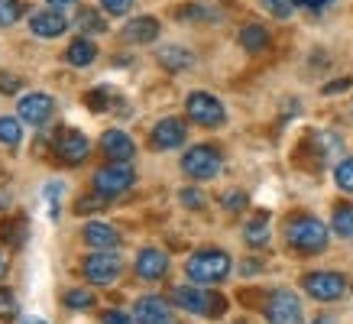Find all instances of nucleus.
<instances>
[{
  "label": "nucleus",
  "mask_w": 353,
  "mask_h": 324,
  "mask_svg": "<svg viewBox=\"0 0 353 324\" xmlns=\"http://www.w3.org/2000/svg\"><path fill=\"white\" fill-rule=\"evenodd\" d=\"M295 7H305V10H324L331 0H292Z\"/></svg>",
  "instance_id": "a19ab883"
},
{
  "label": "nucleus",
  "mask_w": 353,
  "mask_h": 324,
  "mask_svg": "<svg viewBox=\"0 0 353 324\" xmlns=\"http://www.w3.org/2000/svg\"><path fill=\"white\" fill-rule=\"evenodd\" d=\"M217 13L208 10L204 3H188V7H182L179 10V20H214Z\"/></svg>",
  "instance_id": "2f4dec72"
},
{
  "label": "nucleus",
  "mask_w": 353,
  "mask_h": 324,
  "mask_svg": "<svg viewBox=\"0 0 353 324\" xmlns=\"http://www.w3.org/2000/svg\"><path fill=\"white\" fill-rule=\"evenodd\" d=\"M221 152L214 150V146H192V150L182 156V172L188 175V179H198V182H208V179H214L217 172H221Z\"/></svg>",
  "instance_id": "0eeeda50"
},
{
  "label": "nucleus",
  "mask_w": 353,
  "mask_h": 324,
  "mask_svg": "<svg viewBox=\"0 0 353 324\" xmlns=\"http://www.w3.org/2000/svg\"><path fill=\"white\" fill-rule=\"evenodd\" d=\"M133 270H137L139 279L159 282V279H165V272H169V256L156 247H146V250H139L137 266H133Z\"/></svg>",
  "instance_id": "4468645a"
},
{
  "label": "nucleus",
  "mask_w": 353,
  "mask_h": 324,
  "mask_svg": "<svg viewBox=\"0 0 353 324\" xmlns=\"http://www.w3.org/2000/svg\"><path fill=\"white\" fill-rule=\"evenodd\" d=\"M46 3H49V7H52V10H68V7H75V0H46Z\"/></svg>",
  "instance_id": "37998d69"
},
{
  "label": "nucleus",
  "mask_w": 353,
  "mask_h": 324,
  "mask_svg": "<svg viewBox=\"0 0 353 324\" xmlns=\"http://www.w3.org/2000/svg\"><path fill=\"white\" fill-rule=\"evenodd\" d=\"M334 182L337 188L347 194H353V159H341L337 162V169H334Z\"/></svg>",
  "instance_id": "bb28decb"
},
{
  "label": "nucleus",
  "mask_w": 353,
  "mask_h": 324,
  "mask_svg": "<svg viewBox=\"0 0 353 324\" xmlns=\"http://www.w3.org/2000/svg\"><path fill=\"white\" fill-rule=\"evenodd\" d=\"M101 324H137V318L120 308H108V312H101Z\"/></svg>",
  "instance_id": "f704fd0d"
},
{
  "label": "nucleus",
  "mask_w": 353,
  "mask_h": 324,
  "mask_svg": "<svg viewBox=\"0 0 353 324\" xmlns=\"http://www.w3.org/2000/svg\"><path fill=\"white\" fill-rule=\"evenodd\" d=\"M101 7H104L110 17H123V13L133 7V0H101Z\"/></svg>",
  "instance_id": "4c0bfd02"
},
{
  "label": "nucleus",
  "mask_w": 353,
  "mask_h": 324,
  "mask_svg": "<svg viewBox=\"0 0 353 324\" xmlns=\"http://www.w3.org/2000/svg\"><path fill=\"white\" fill-rule=\"evenodd\" d=\"M185 136H188V130H185L182 120H179V117H165V120H159V123L152 127L150 146H152V150H159V152L179 150V146L185 143Z\"/></svg>",
  "instance_id": "9b49d317"
},
{
  "label": "nucleus",
  "mask_w": 353,
  "mask_h": 324,
  "mask_svg": "<svg viewBox=\"0 0 353 324\" xmlns=\"http://www.w3.org/2000/svg\"><path fill=\"white\" fill-rule=\"evenodd\" d=\"M350 85H353V78H337V81H331V85L324 88V94H337V91H347Z\"/></svg>",
  "instance_id": "ea45409f"
},
{
  "label": "nucleus",
  "mask_w": 353,
  "mask_h": 324,
  "mask_svg": "<svg viewBox=\"0 0 353 324\" xmlns=\"http://www.w3.org/2000/svg\"><path fill=\"white\" fill-rule=\"evenodd\" d=\"M3 270H7V263H3V256H0V276H3Z\"/></svg>",
  "instance_id": "49530a36"
},
{
  "label": "nucleus",
  "mask_w": 353,
  "mask_h": 324,
  "mask_svg": "<svg viewBox=\"0 0 353 324\" xmlns=\"http://www.w3.org/2000/svg\"><path fill=\"white\" fill-rule=\"evenodd\" d=\"M0 237L10 240V247H20L23 240H26V221H23V217H13V221H7V224L0 227Z\"/></svg>",
  "instance_id": "a878e982"
},
{
  "label": "nucleus",
  "mask_w": 353,
  "mask_h": 324,
  "mask_svg": "<svg viewBox=\"0 0 353 324\" xmlns=\"http://www.w3.org/2000/svg\"><path fill=\"white\" fill-rule=\"evenodd\" d=\"M23 17L20 0H0V26H13Z\"/></svg>",
  "instance_id": "7c9ffc66"
},
{
  "label": "nucleus",
  "mask_w": 353,
  "mask_h": 324,
  "mask_svg": "<svg viewBox=\"0 0 353 324\" xmlns=\"http://www.w3.org/2000/svg\"><path fill=\"white\" fill-rule=\"evenodd\" d=\"M172 302L188 314H201V318H224L227 298L221 292H204L198 285H175L172 289Z\"/></svg>",
  "instance_id": "7ed1b4c3"
},
{
  "label": "nucleus",
  "mask_w": 353,
  "mask_h": 324,
  "mask_svg": "<svg viewBox=\"0 0 353 324\" xmlns=\"http://www.w3.org/2000/svg\"><path fill=\"white\" fill-rule=\"evenodd\" d=\"M101 150L108 152L114 162H127V159H133L137 146H133V140H130L123 130H108V133L101 136Z\"/></svg>",
  "instance_id": "a211bd4d"
},
{
  "label": "nucleus",
  "mask_w": 353,
  "mask_h": 324,
  "mask_svg": "<svg viewBox=\"0 0 353 324\" xmlns=\"http://www.w3.org/2000/svg\"><path fill=\"white\" fill-rule=\"evenodd\" d=\"M301 289L308 292L314 302H341L350 285H347L341 272H308L301 279Z\"/></svg>",
  "instance_id": "6e6552de"
},
{
  "label": "nucleus",
  "mask_w": 353,
  "mask_h": 324,
  "mask_svg": "<svg viewBox=\"0 0 353 324\" xmlns=\"http://www.w3.org/2000/svg\"><path fill=\"white\" fill-rule=\"evenodd\" d=\"M159 32H162V26L156 17H137V20H130L123 26V39L133 45H146V43H156Z\"/></svg>",
  "instance_id": "dca6fc26"
},
{
  "label": "nucleus",
  "mask_w": 353,
  "mask_h": 324,
  "mask_svg": "<svg viewBox=\"0 0 353 324\" xmlns=\"http://www.w3.org/2000/svg\"><path fill=\"white\" fill-rule=\"evenodd\" d=\"M156 59H159V65L162 68H169V72H182V68L192 65V52L182 49V45H162Z\"/></svg>",
  "instance_id": "4be33fe9"
},
{
  "label": "nucleus",
  "mask_w": 353,
  "mask_h": 324,
  "mask_svg": "<svg viewBox=\"0 0 353 324\" xmlns=\"http://www.w3.org/2000/svg\"><path fill=\"white\" fill-rule=\"evenodd\" d=\"M259 7L266 13H272L276 20H289L292 10H295V3L292 0H259Z\"/></svg>",
  "instance_id": "c756f323"
},
{
  "label": "nucleus",
  "mask_w": 353,
  "mask_h": 324,
  "mask_svg": "<svg viewBox=\"0 0 353 324\" xmlns=\"http://www.w3.org/2000/svg\"><path fill=\"white\" fill-rule=\"evenodd\" d=\"M285 240L299 253H321L327 247V224L311 214H295L285 224Z\"/></svg>",
  "instance_id": "f257e3e1"
},
{
  "label": "nucleus",
  "mask_w": 353,
  "mask_h": 324,
  "mask_svg": "<svg viewBox=\"0 0 353 324\" xmlns=\"http://www.w3.org/2000/svg\"><path fill=\"white\" fill-rule=\"evenodd\" d=\"M55 156L65 162V165H78V162L88 159V152H91V140H88L81 130H62L59 133V140L52 143Z\"/></svg>",
  "instance_id": "9d476101"
},
{
  "label": "nucleus",
  "mask_w": 353,
  "mask_h": 324,
  "mask_svg": "<svg viewBox=\"0 0 353 324\" xmlns=\"http://www.w3.org/2000/svg\"><path fill=\"white\" fill-rule=\"evenodd\" d=\"M17 312H20V305L13 298V292L0 289V318H17Z\"/></svg>",
  "instance_id": "72a5a7b5"
},
{
  "label": "nucleus",
  "mask_w": 353,
  "mask_h": 324,
  "mask_svg": "<svg viewBox=\"0 0 353 324\" xmlns=\"http://www.w3.org/2000/svg\"><path fill=\"white\" fill-rule=\"evenodd\" d=\"M20 120L23 123H30V127H43V123H49V117H52L55 110V101L49 94H39V91H32V94L20 97Z\"/></svg>",
  "instance_id": "f8f14e48"
},
{
  "label": "nucleus",
  "mask_w": 353,
  "mask_h": 324,
  "mask_svg": "<svg viewBox=\"0 0 353 324\" xmlns=\"http://www.w3.org/2000/svg\"><path fill=\"white\" fill-rule=\"evenodd\" d=\"M20 324H46V321H43V318H23Z\"/></svg>",
  "instance_id": "a18cd8bd"
},
{
  "label": "nucleus",
  "mask_w": 353,
  "mask_h": 324,
  "mask_svg": "<svg viewBox=\"0 0 353 324\" xmlns=\"http://www.w3.org/2000/svg\"><path fill=\"white\" fill-rule=\"evenodd\" d=\"M78 30L97 36V32H108V20H104V17H101L94 7H85V10L78 13Z\"/></svg>",
  "instance_id": "5701e85b"
},
{
  "label": "nucleus",
  "mask_w": 353,
  "mask_h": 324,
  "mask_svg": "<svg viewBox=\"0 0 353 324\" xmlns=\"http://www.w3.org/2000/svg\"><path fill=\"white\" fill-rule=\"evenodd\" d=\"M81 237H85L88 247H94V250H117L120 247V234L110 224H104V221H91V224H85Z\"/></svg>",
  "instance_id": "f3484780"
},
{
  "label": "nucleus",
  "mask_w": 353,
  "mask_h": 324,
  "mask_svg": "<svg viewBox=\"0 0 353 324\" xmlns=\"http://www.w3.org/2000/svg\"><path fill=\"white\" fill-rule=\"evenodd\" d=\"M311 324H334V318H331V314H318Z\"/></svg>",
  "instance_id": "c03bdc74"
},
{
  "label": "nucleus",
  "mask_w": 353,
  "mask_h": 324,
  "mask_svg": "<svg viewBox=\"0 0 353 324\" xmlns=\"http://www.w3.org/2000/svg\"><path fill=\"white\" fill-rule=\"evenodd\" d=\"M30 30H32V36H39V39H59V36L68 30V20H65V13H59V10H39L30 17Z\"/></svg>",
  "instance_id": "2eb2a0df"
},
{
  "label": "nucleus",
  "mask_w": 353,
  "mask_h": 324,
  "mask_svg": "<svg viewBox=\"0 0 353 324\" xmlns=\"http://www.w3.org/2000/svg\"><path fill=\"white\" fill-rule=\"evenodd\" d=\"M97 59V45L88 39V36H78L75 43L65 49V62L75 65V68H88V65Z\"/></svg>",
  "instance_id": "aec40b11"
},
{
  "label": "nucleus",
  "mask_w": 353,
  "mask_h": 324,
  "mask_svg": "<svg viewBox=\"0 0 353 324\" xmlns=\"http://www.w3.org/2000/svg\"><path fill=\"white\" fill-rule=\"evenodd\" d=\"M240 45H243L246 52H263L269 45V30L259 26V23H246L243 30H240Z\"/></svg>",
  "instance_id": "412c9836"
},
{
  "label": "nucleus",
  "mask_w": 353,
  "mask_h": 324,
  "mask_svg": "<svg viewBox=\"0 0 353 324\" xmlns=\"http://www.w3.org/2000/svg\"><path fill=\"white\" fill-rule=\"evenodd\" d=\"M240 324H243V321H240Z\"/></svg>",
  "instance_id": "de8ad7c7"
},
{
  "label": "nucleus",
  "mask_w": 353,
  "mask_h": 324,
  "mask_svg": "<svg viewBox=\"0 0 353 324\" xmlns=\"http://www.w3.org/2000/svg\"><path fill=\"white\" fill-rule=\"evenodd\" d=\"M81 272H85V279L91 285H110L123 272V263H120V256L114 250H97V253L81 259Z\"/></svg>",
  "instance_id": "39448f33"
},
{
  "label": "nucleus",
  "mask_w": 353,
  "mask_h": 324,
  "mask_svg": "<svg viewBox=\"0 0 353 324\" xmlns=\"http://www.w3.org/2000/svg\"><path fill=\"white\" fill-rule=\"evenodd\" d=\"M65 305L68 308H94V292H88V289H68L65 292Z\"/></svg>",
  "instance_id": "cd10ccee"
},
{
  "label": "nucleus",
  "mask_w": 353,
  "mask_h": 324,
  "mask_svg": "<svg viewBox=\"0 0 353 324\" xmlns=\"http://www.w3.org/2000/svg\"><path fill=\"white\" fill-rule=\"evenodd\" d=\"M240 270H243V276H256V272L263 270V263H259V259H246Z\"/></svg>",
  "instance_id": "79ce46f5"
},
{
  "label": "nucleus",
  "mask_w": 353,
  "mask_h": 324,
  "mask_svg": "<svg viewBox=\"0 0 353 324\" xmlns=\"http://www.w3.org/2000/svg\"><path fill=\"white\" fill-rule=\"evenodd\" d=\"M108 205V198H101V194H88V198H78V214H88V211H101V207Z\"/></svg>",
  "instance_id": "c9c22d12"
},
{
  "label": "nucleus",
  "mask_w": 353,
  "mask_h": 324,
  "mask_svg": "<svg viewBox=\"0 0 353 324\" xmlns=\"http://www.w3.org/2000/svg\"><path fill=\"white\" fill-rule=\"evenodd\" d=\"M263 314H266L269 324H301V302L299 295L289 289H276L272 295H266L263 302Z\"/></svg>",
  "instance_id": "423d86ee"
},
{
  "label": "nucleus",
  "mask_w": 353,
  "mask_h": 324,
  "mask_svg": "<svg viewBox=\"0 0 353 324\" xmlns=\"http://www.w3.org/2000/svg\"><path fill=\"white\" fill-rule=\"evenodd\" d=\"M23 140V127L17 117H0V143L3 146H20Z\"/></svg>",
  "instance_id": "393cba45"
},
{
  "label": "nucleus",
  "mask_w": 353,
  "mask_h": 324,
  "mask_svg": "<svg viewBox=\"0 0 353 324\" xmlns=\"http://www.w3.org/2000/svg\"><path fill=\"white\" fill-rule=\"evenodd\" d=\"M230 256H227L224 250H198L188 256L185 263V272H188V279L198 282V285H217V282H224L230 276Z\"/></svg>",
  "instance_id": "f03ea898"
},
{
  "label": "nucleus",
  "mask_w": 353,
  "mask_h": 324,
  "mask_svg": "<svg viewBox=\"0 0 353 324\" xmlns=\"http://www.w3.org/2000/svg\"><path fill=\"white\" fill-rule=\"evenodd\" d=\"M179 198H182V205L192 207V211H201V207L208 205V201H204V194L198 192V188H182V194H179Z\"/></svg>",
  "instance_id": "e433bc0d"
},
{
  "label": "nucleus",
  "mask_w": 353,
  "mask_h": 324,
  "mask_svg": "<svg viewBox=\"0 0 353 324\" xmlns=\"http://www.w3.org/2000/svg\"><path fill=\"white\" fill-rule=\"evenodd\" d=\"M246 205H250V198H246L243 188H230V192L221 194V207H224V211H230V214H234V211H243Z\"/></svg>",
  "instance_id": "c85d7f7f"
},
{
  "label": "nucleus",
  "mask_w": 353,
  "mask_h": 324,
  "mask_svg": "<svg viewBox=\"0 0 353 324\" xmlns=\"http://www.w3.org/2000/svg\"><path fill=\"white\" fill-rule=\"evenodd\" d=\"M20 78L17 75H3V72H0V94H17V91H20Z\"/></svg>",
  "instance_id": "58836bf2"
},
{
  "label": "nucleus",
  "mask_w": 353,
  "mask_h": 324,
  "mask_svg": "<svg viewBox=\"0 0 353 324\" xmlns=\"http://www.w3.org/2000/svg\"><path fill=\"white\" fill-rule=\"evenodd\" d=\"M243 240L253 250H263L269 243V214H266V211H259V214H253L250 221H246Z\"/></svg>",
  "instance_id": "6ab92c4d"
},
{
  "label": "nucleus",
  "mask_w": 353,
  "mask_h": 324,
  "mask_svg": "<svg viewBox=\"0 0 353 324\" xmlns=\"http://www.w3.org/2000/svg\"><path fill=\"white\" fill-rule=\"evenodd\" d=\"M85 101H88V108L101 114V110H108V108H110V101H114V97H110L108 88H94V91H91V94H88Z\"/></svg>",
  "instance_id": "473e14b6"
},
{
  "label": "nucleus",
  "mask_w": 353,
  "mask_h": 324,
  "mask_svg": "<svg viewBox=\"0 0 353 324\" xmlns=\"http://www.w3.org/2000/svg\"><path fill=\"white\" fill-rule=\"evenodd\" d=\"M185 110H188V117H192L198 127H208V130L221 127V123L227 120L224 104H221L214 94H208V91H194V94H188Z\"/></svg>",
  "instance_id": "1a4fd4ad"
},
{
  "label": "nucleus",
  "mask_w": 353,
  "mask_h": 324,
  "mask_svg": "<svg viewBox=\"0 0 353 324\" xmlns=\"http://www.w3.org/2000/svg\"><path fill=\"white\" fill-rule=\"evenodd\" d=\"M137 182V169L130 165V162H110L104 169H97L94 172V192L101 198H117V194L130 192Z\"/></svg>",
  "instance_id": "20e7f679"
},
{
  "label": "nucleus",
  "mask_w": 353,
  "mask_h": 324,
  "mask_svg": "<svg viewBox=\"0 0 353 324\" xmlns=\"http://www.w3.org/2000/svg\"><path fill=\"white\" fill-rule=\"evenodd\" d=\"M133 318L137 324H172V305L159 295H146L133 305Z\"/></svg>",
  "instance_id": "ddd939ff"
},
{
  "label": "nucleus",
  "mask_w": 353,
  "mask_h": 324,
  "mask_svg": "<svg viewBox=\"0 0 353 324\" xmlns=\"http://www.w3.org/2000/svg\"><path fill=\"white\" fill-rule=\"evenodd\" d=\"M334 230L341 234L343 240H353V205H337L334 207Z\"/></svg>",
  "instance_id": "b1692460"
}]
</instances>
